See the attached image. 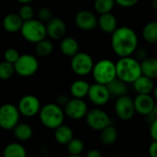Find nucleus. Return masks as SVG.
<instances>
[{
  "mask_svg": "<svg viewBox=\"0 0 157 157\" xmlns=\"http://www.w3.org/2000/svg\"><path fill=\"white\" fill-rule=\"evenodd\" d=\"M153 80L154 79L142 75L132 83L133 88L137 92V94L150 95L155 88V84Z\"/></svg>",
  "mask_w": 157,
  "mask_h": 157,
  "instance_id": "6ab92c4d",
  "label": "nucleus"
},
{
  "mask_svg": "<svg viewBox=\"0 0 157 157\" xmlns=\"http://www.w3.org/2000/svg\"><path fill=\"white\" fill-rule=\"evenodd\" d=\"M38 17H39V19L40 21H42L43 23L44 22H49L53 17H52V12L50 8L48 7H41L39 12H38Z\"/></svg>",
  "mask_w": 157,
  "mask_h": 157,
  "instance_id": "f704fd0d",
  "label": "nucleus"
},
{
  "mask_svg": "<svg viewBox=\"0 0 157 157\" xmlns=\"http://www.w3.org/2000/svg\"><path fill=\"white\" fill-rule=\"evenodd\" d=\"M12 131L14 136L21 142L29 140L33 135V130L31 126L27 123H18Z\"/></svg>",
  "mask_w": 157,
  "mask_h": 157,
  "instance_id": "a878e982",
  "label": "nucleus"
},
{
  "mask_svg": "<svg viewBox=\"0 0 157 157\" xmlns=\"http://www.w3.org/2000/svg\"><path fill=\"white\" fill-rule=\"evenodd\" d=\"M54 139L59 144L67 145L74 139V132L69 126L62 124L54 130Z\"/></svg>",
  "mask_w": 157,
  "mask_h": 157,
  "instance_id": "4be33fe9",
  "label": "nucleus"
},
{
  "mask_svg": "<svg viewBox=\"0 0 157 157\" xmlns=\"http://www.w3.org/2000/svg\"><path fill=\"white\" fill-rule=\"evenodd\" d=\"M60 50L63 54L68 57L75 56L79 52V44L78 41L73 37H64L62 39L60 44Z\"/></svg>",
  "mask_w": 157,
  "mask_h": 157,
  "instance_id": "412c9836",
  "label": "nucleus"
},
{
  "mask_svg": "<svg viewBox=\"0 0 157 157\" xmlns=\"http://www.w3.org/2000/svg\"><path fill=\"white\" fill-rule=\"evenodd\" d=\"M19 56H20V54H19L18 51L14 49V48H8L4 52V59H5V61L8 62V63H11L13 64L17 61Z\"/></svg>",
  "mask_w": 157,
  "mask_h": 157,
  "instance_id": "72a5a7b5",
  "label": "nucleus"
},
{
  "mask_svg": "<svg viewBox=\"0 0 157 157\" xmlns=\"http://www.w3.org/2000/svg\"><path fill=\"white\" fill-rule=\"evenodd\" d=\"M114 109L118 118L124 121H131L136 113L133 99L128 95L118 98Z\"/></svg>",
  "mask_w": 157,
  "mask_h": 157,
  "instance_id": "9d476101",
  "label": "nucleus"
},
{
  "mask_svg": "<svg viewBox=\"0 0 157 157\" xmlns=\"http://www.w3.org/2000/svg\"><path fill=\"white\" fill-rule=\"evenodd\" d=\"M89 100L98 107H101L106 105L110 99V94L106 85H101L98 83H95L90 85V88L87 95Z\"/></svg>",
  "mask_w": 157,
  "mask_h": 157,
  "instance_id": "ddd939ff",
  "label": "nucleus"
},
{
  "mask_svg": "<svg viewBox=\"0 0 157 157\" xmlns=\"http://www.w3.org/2000/svg\"><path fill=\"white\" fill-rule=\"evenodd\" d=\"M23 20L17 13L7 14L3 19V28L6 31L9 33H16L20 31L23 25Z\"/></svg>",
  "mask_w": 157,
  "mask_h": 157,
  "instance_id": "a211bd4d",
  "label": "nucleus"
},
{
  "mask_svg": "<svg viewBox=\"0 0 157 157\" xmlns=\"http://www.w3.org/2000/svg\"><path fill=\"white\" fill-rule=\"evenodd\" d=\"M85 157H102V154L98 149H91L86 153Z\"/></svg>",
  "mask_w": 157,
  "mask_h": 157,
  "instance_id": "a19ab883",
  "label": "nucleus"
},
{
  "mask_svg": "<svg viewBox=\"0 0 157 157\" xmlns=\"http://www.w3.org/2000/svg\"><path fill=\"white\" fill-rule=\"evenodd\" d=\"M144 40L151 44L157 43V21L148 22L143 29Z\"/></svg>",
  "mask_w": 157,
  "mask_h": 157,
  "instance_id": "cd10ccee",
  "label": "nucleus"
},
{
  "mask_svg": "<svg viewBox=\"0 0 157 157\" xmlns=\"http://www.w3.org/2000/svg\"><path fill=\"white\" fill-rule=\"evenodd\" d=\"M75 25L84 31L94 30L98 27V17L89 10H81L75 17Z\"/></svg>",
  "mask_w": 157,
  "mask_h": 157,
  "instance_id": "4468645a",
  "label": "nucleus"
},
{
  "mask_svg": "<svg viewBox=\"0 0 157 157\" xmlns=\"http://www.w3.org/2000/svg\"><path fill=\"white\" fill-rule=\"evenodd\" d=\"M69 101V98L66 96V95H60L58 98H57V104L59 106H65L67 104V102Z\"/></svg>",
  "mask_w": 157,
  "mask_h": 157,
  "instance_id": "ea45409f",
  "label": "nucleus"
},
{
  "mask_svg": "<svg viewBox=\"0 0 157 157\" xmlns=\"http://www.w3.org/2000/svg\"><path fill=\"white\" fill-rule=\"evenodd\" d=\"M64 113L67 117L72 120H81L85 118L88 112L87 104L81 98L69 99L67 104L64 106Z\"/></svg>",
  "mask_w": 157,
  "mask_h": 157,
  "instance_id": "f8f14e48",
  "label": "nucleus"
},
{
  "mask_svg": "<svg viewBox=\"0 0 157 157\" xmlns=\"http://www.w3.org/2000/svg\"><path fill=\"white\" fill-rule=\"evenodd\" d=\"M107 87L109 89L110 97H114L117 98L120 97L128 95V92H129L128 84L125 83L124 81L121 80L118 77H116L114 80H112L110 83H109L107 85Z\"/></svg>",
  "mask_w": 157,
  "mask_h": 157,
  "instance_id": "aec40b11",
  "label": "nucleus"
},
{
  "mask_svg": "<svg viewBox=\"0 0 157 157\" xmlns=\"http://www.w3.org/2000/svg\"><path fill=\"white\" fill-rule=\"evenodd\" d=\"M133 102L136 113L146 117L151 114L155 106V98L151 95L137 94V96L133 99Z\"/></svg>",
  "mask_w": 157,
  "mask_h": 157,
  "instance_id": "2eb2a0df",
  "label": "nucleus"
},
{
  "mask_svg": "<svg viewBox=\"0 0 157 157\" xmlns=\"http://www.w3.org/2000/svg\"><path fill=\"white\" fill-rule=\"evenodd\" d=\"M66 146L70 155H79L83 153L85 149L84 142L78 138H74L73 140H71Z\"/></svg>",
  "mask_w": 157,
  "mask_h": 157,
  "instance_id": "7c9ffc66",
  "label": "nucleus"
},
{
  "mask_svg": "<svg viewBox=\"0 0 157 157\" xmlns=\"http://www.w3.org/2000/svg\"><path fill=\"white\" fill-rule=\"evenodd\" d=\"M142 75L155 79L157 77V59L155 57H147L141 63Z\"/></svg>",
  "mask_w": 157,
  "mask_h": 157,
  "instance_id": "b1692460",
  "label": "nucleus"
},
{
  "mask_svg": "<svg viewBox=\"0 0 157 157\" xmlns=\"http://www.w3.org/2000/svg\"><path fill=\"white\" fill-rule=\"evenodd\" d=\"M15 72L22 77H29L35 75L39 69V62L31 54H22L14 63Z\"/></svg>",
  "mask_w": 157,
  "mask_h": 157,
  "instance_id": "0eeeda50",
  "label": "nucleus"
},
{
  "mask_svg": "<svg viewBox=\"0 0 157 157\" xmlns=\"http://www.w3.org/2000/svg\"><path fill=\"white\" fill-rule=\"evenodd\" d=\"M118 130L111 124L100 132V141L105 145H112L116 143L118 139Z\"/></svg>",
  "mask_w": 157,
  "mask_h": 157,
  "instance_id": "393cba45",
  "label": "nucleus"
},
{
  "mask_svg": "<svg viewBox=\"0 0 157 157\" xmlns=\"http://www.w3.org/2000/svg\"><path fill=\"white\" fill-rule=\"evenodd\" d=\"M115 0H95L94 8L99 15L110 13L115 6Z\"/></svg>",
  "mask_w": 157,
  "mask_h": 157,
  "instance_id": "c756f323",
  "label": "nucleus"
},
{
  "mask_svg": "<svg viewBox=\"0 0 157 157\" xmlns=\"http://www.w3.org/2000/svg\"><path fill=\"white\" fill-rule=\"evenodd\" d=\"M117 18L111 12L101 14L98 18V26L105 33L112 34L117 29Z\"/></svg>",
  "mask_w": 157,
  "mask_h": 157,
  "instance_id": "f3484780",
  "label": "nucleus"
},
{
  "mask_svg": "<svg viewBox=\"0 0 157 157\" xmlns=\"http://www.w3.org/2000/svg\"><path fill=\"white\" fill-rule=\"evenodd\" d=\"M18 3L22 4V5H27V4H30L31 2H33L34 0H17Z\"/></svg>",
  "mask_w": 157,
  "mask_h": 157,
  "instance_id": "37998d69",
  "label": "nucleus"
},
{
  "mask_svg": "<svg viewBox=\"0 0 157 157\" xmlns=\"http://www.w3.org/2000/svg\"><path fill=\"white\" fill-rule=\"evenodd\" d=\"M52 51H53V44L49 40L44 39L36 43L35 52L37 55H39L40 57H46L50 55L52 52Z\"/></svg>",
  "mask_w": 157,
  "mask_h": 157,
  "instance_id": "c85d7f7f",
  "label": "nucleus"
},
{
  "mask_svg": "<svg viewBox=\"0 0 157 157\" xmlns=\"http://www.w3.org/2000/svg\"><path fill=\"white\" fill-rule=\"evenodd\" d=\"M152 7L155 9V10H157V0H152Z\"/></svg>",
  "mask_w": 157,
  "mask_h": 157,
  "instance_id": "c03bdc74",
  "label": "nucleus"
},
{
  "mask_svg": "<svg viewBox=\"0 0 157 157\" xmlns=\"http://www.w3.org/2000/svg\"><path fill=\"white\" fill-rule=\"evenodd\" d=\"M68 157H84V156H82L81 155H69Z\"/></svg>",
  "mask_w": 157,
  "mask_h": 157,
  "instance_id": "49530a36",
  "label": "nucleus"
},
{
  "mask_svg": "<svg viewBox=\"0 0 157 157\" xmlns=\"http://www.w3.org/2000/svg\"><path fill=\"white\" fill-rule=\"evenodd\" d=\"M134 54H135V59L137 61H139L140 63L144 60L145 58H147V53H146V51L144 49H142V48H137L136 51L134 52Z\"/></svg>",
  "mask_w": 157,
  "mask_h": 157,
  "instance_id": "e433bc0d",
  "label": "nucleus"
},
{
  "mask_svg": "<svg viewBox=\"0 0 157 157\" xmlns=\"http://www.w3.org/2000/svg\"><path fill=\"white\" fill-rule=\"evenodd\" d=\"M138 2L139 0H115V3L121 7H132Z\"/></svg>",
  "mask_w": 157,
  "mask_h": 157,
  "instance_id": "c9c22d12",
  "label": "nucleus"
},
{
  "mask_svg": "<svg viewBox=\"0 0 157 157\" xmlns=\"http://www.w3.org/2000/svg\"><path fill=\"white\" fill-rule=\"evenodd\" d=\"M89 88L90 85L86 81L79 79L72 83L70 86V93L73 96V98L83 99L84 98L87 97Z\"/></svg>",
  "mask_w": 157,
  "mask_h": 157,
  "instance_id": "5701e85b",
  "label": "nucleus"
},
{
  "mask_svg": "<svg viewBox=\"0 0 157 157\" xmlns=\"http://www.w3.org/2000/svg\"><path fill=\"white\" fill-rule=\"evenodd\" d=\"M94 64L93 58L86 52H79L71 59V68L73 72L79 76L89 75L93 70Z\"/></svg>",
  "mask_w": 157,
  "mask_h": 157,
  "instance_id": "6e6552de",
  "label": "nucleus"
},
{
  "mask_svg": "<svg viewBox=\"0 0 157 157\" xmlns=\"http://www.w3.org/2000/svg\"><path fill=\"white\" fill-rule=\"evenodd\" d=\"M85 118L88 127L94 131L101 132L103 129L111 124V119L109 115L105 110L98 108L88 110Z\"/></svg>",
  "mask_w": 157,
  "mask_h": 157,
  "instance_id": "1a4fd4ad",
  "label": "nucleus"
},
{
  "mask_svg": "<svg viewBox=\"0 0 157 157\" xmlns=\"http://www.w3.org/2000/svg\"><path fill=\"white\" fill-rule=\"evenodd\" d=\"M150 157H157V141H153L148 149Z\"/></svg>",
  "mask_w": 157,
  "mask_h": 157,
  "instance_id": "58836bf2",
  "label": "nucleus"
},
{
  "mask_svg": "<svg viewBox=\"0 0 157 157\" xmlns=\"http://www.w3.org/2000/svg\"><path fill=\"white\" fill-rule=\"evenodd\" d=\"M153 93H154V98L157 100V85L156 86H155V88H154Z\"/></svg>",
  "mask_w": 157,
  "mask_h": 157,
  "instance_id": "a18cd8bd",
  "label": "nucleus"
},
{
  "mask_svg": "<svg viewBox=\"0 0 157 157\" xmlns=\"http://www.w3.org/2000/svg\"><path fill=\"white\" fill-rule=\"evenodd\" d=\"M39 116L40 122L46 128L55 130L63 124L65 113L62 107L58 104L49 103L41 107Z\"/></svg>",
  "mask_w": 157,
  "mask_h": 157,
  "instance_id": "7ed1b4c3",
  "label": "nucleus"
},
{
  "mask_svg": "<svg viewBox=\"0 0 157 157\" xmlns=\"http://www.w3.org/2000/svg\"><path fill=\"white\" fill-rule=\"evenodd\" d=\"M148 118H149V121L152 122V121H156L157 120V105L155 104V108H154V109H153V111L151 112V114L149 115V116H147Z\"/></svg>",
  "mask_w": 157,
  "mask_h": 157,
  "instance_id": "79ce46f5",
  "label": "nucleus"
},
{
  "mask_svg": "<svg viewBox=\"0 0 157 157\" xmlns=\"http://www.w3.org/2000/svg\"><path fill=\"white\" fill-rule=\"evenodd\" d=\"M117 77L127 84H132L142 75L141 63L134 57H122L116 63Z\"/></svg>",
  "mask_w": 157,
  "mask_h": 157,
  "instance_id": "f03ea898",
  "label": "nucleus"
},
{
  "mask_svg": "<svg viewBox=\"0 0 157 157\" xmlns=\"http://www.w3.org/2000/svg\"><path fill=\"white\" fill-rule=\"evenodd\" d=\"M149 132H150V136H151L152 140L157 141V120L151 122Z\"/></svg>",
  "mask_w": 157,
  "mask_h": 157,
  "instance_id": "4c0bfd02",
  "label": "nucleus"
},
{
  "mask_svg": "<svg viewBox=\"0 0 157 157\" xmlns=\"http://www.w3.org/2000/svg\"><path fill=\"white\" fill-rule=\"evenodd\" d=\"M17 109L20 115L31 118L40 113L41 109L39 98L34 95H26L20 98L17 104Z\"/></svg>",
  "mask_w": 157,
  "mask_h": 157,
  "instance_id": "9b49d317",
  "label": "nucleus"
},
{
  "mask_svg": "<svg viewBox=\"0 0 157 157\" xmlns=\"http://www.w3.org/2000/svg\"><path fill=\"white\" fill-rule=\"evenodd\" d=\"M111 35L112 50L120 58L132 56L138 48V36L130 27L117 28Z\"/></svg>",
  "mask_w": 157,
  "mask_h": 157,
  "instance_id": "f257e3e1",
  "label": "nucleus"
},
{
  "mask_svg": "<svg viewBox=\"0 0 157 157\" xmlns=\"http://www.w3.org/2000/svg\"><path fill=\"white\" fill-rule=\"evenodd\" d=\"M20 112L17 106L6 103L0 107V128L6 131L13 130L19 123Z\"/></svg>",
  "mask_w": 157,
  "mask_h": 157,
  "instance_id": "423d86ee",
  "label": "nucleus"
},
{
  "mask_svg": "<svg viewBox=\"0 0 157 157\" xmlns=\"http://www.w3.org/2000/svg\"><path fill=\"white\" fill-rule=\"evenodd\" d=\"M14 74H16V72H15V67L13 63L6 62V61L0 63V79L1 80H8L14 75Z\"/></svg>",
  "mask_w": 157,
  "mask_h": 157,
  "instance_id": "2f4dec72",
  "label": "nucleus"
},
{
  "mask_svg": "<svg viewBox=\"0 0 157 157\" xmlns=\"http://www.w3.org/2000/svg\"><path fill=\"white\" fill-rule=\"evenodd\" d=\"M3 157H27V152L22 144L11 143L5 147Z\"/></svg>",
  "mask_w": 157,
  "mask_h": 157,
  "instance_id": "bb28decb",
  "label": "nucleus"
},
{
  "mask_svg": "<svg viewBox=\"0 0 157 157\" xmlns=\"http://www.w3.org/2000/svg\"><path fill=\"white\" fill-rule=\"evenodd\" d=\"M20 32L26 40L35 44L44 40L47 36L46 25L40 19L34 18L24 21Z\"/></svg>",
  "mask_w": 157,
  "mask_h": 157,
  "instance_id": "39448f33",
  "label": "nucleus"
},
{
  "mask_svg": "<svg viewBox=\"0 0 157 157\" xmlns=\"http://www.w3.org/2000/svg\"><path fill=\"white\" fill-rule=\"evenodd\" d=\"M19 17L22 18L23 21H27V20H30L33 18L34 16V10L31 7V6H29V4L27 5H22V6L19 8L18 13Z\"/></svg>",
  "mask_w": 157,
  "mask_h": 157,
  "instance_id": "473e14b6",
  "label": "nucleus"
},
{
  "mask_svg": "<svg viewBox=\"0 0 157 157\" xmlns=\"http://www.w3.org/2000/svg\"><path fill=\"white\" fill-rule=\"evenodd\" d=\"M47 35L52 40H62L66 33V24L60 17H52L46 25Z\"/></svg>",
  "mask_w": 157,
  "mask_h": 157,
  "instance_id": "dca6fc26",
  "label": "nucleus"
},
{
  "mask_svg": "<svg viewBox=\"0 0 157 157\" xmlns=\"http://www.w3.org/2000/svg\"><path fill=\"white\" fill-rule=\"evenodd\" d=\"M96 83L108 85L117 77L116 63L109 59H102L94 64L91 72Z\"/></svg>",
  "mask_w": 157,
  "mask_h": 157,
  "instance_id": "20e7f679",
  "label": "nucleus"
}]
</instances>
